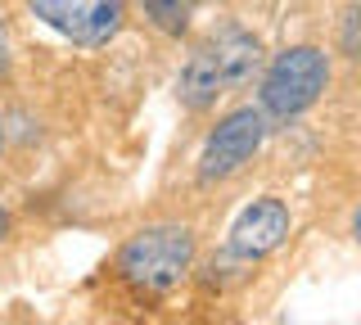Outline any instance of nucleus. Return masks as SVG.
<instances>
[{
    "label": "nucleus",
    "instance_id": "1",
    "mask_svg": "<svg viewBox=\"0 0 361 325\" xmlns=\"http://www.w3.org/2000/svg\"><path fill=\"white\" fill-rule=\"evenodd\" d=\"M195 262V235L185 226H149L131 235L118 253V271L135 294H167Z\"/></svg>",
    "mask_w": 361,
    "mask_h": 325
},
{
    "label": "nucleus",
    "instance_id": "2",
    "mask_svg": "<svg viewBox=\"0 0 361 325\" xmlns=\"http://www.w3.org/2000/svg\"><path fill=\"white\" fill-rule=\"evenodd\" d=\"M330 86V63H325V54L316 46H293L285 54H276V63L267 68L262 77V114L276 118V122H289L298 118L302 109H312L321 91Z\"/></svg>",
    "mask_w": 361,
    "mask_h": 325
},
{
    "label": "nucleus",
    "instance_id": "3",
    "mask_svg": "<svg viewBox=\"0 0 361 325\" xmlns=\"http://www.w3.org/2000/svg\"><path fill=\"white\" fill-rule=\"evenodd\" d=\"M262 140H267V114L262 109H235V114H226L217 127L208 131V140H203L199 181L212 185V181L235 176L257 149H262Z\"/></svg>",
    "mask_w": 361,
    "mask_h": 325
},
{
    "label": "nucleus",
    "instance_id": "4",
    "mask_svg": "<svg viewBox=\"0 0 361 325\" xmlns=\"http://www.w3.org/2000/svg\"><path fill=\"white\" fill-rule=\"evenodd\" d=\"M32 14L77 46H104L122 27L127 0H27Z\"/></svg>",
    "mask_w": 361,
    "mask_h": 325
},
{
    "label": "nucleus",
    "instance_id": "5",
    "mask_svg": "<svg viewBox=\"0 0 361 325\" xmlns=\"http://www.w3.org/2000/svg\"><path fill=\"white\" fill-rule=\"evenodd\" d=\"M203 46H208V54H212V68H217L226 95L244 91V86L257 77V68H262V41H257L248 27H240V23L212 27V37L203 41Z\"/></svg>",
    "mask_w": 361,
    "mask_h": 325
},
{
    "label": "nucleus",
    "instance_id": "6",
    "mask_svg": "<svg viewBox=\"0 0 361 325\" xmlns=\"http://www.w3.org/2000/svg\"><path fill=\"white\" fill-rule=\"evenodd\" d=\"M289 235V208L280 199H253L231 231V249L240 257H267L271 249H280Z\"/></svg>",
    "mask_w": 361,
    "mask_h": 325
},
{
    "label": "nucleus",
    "instance_id": "7",
    "mask_svg": "<svg viewBox=\"0 0 361 325\" xmlns=\"http://www.w3.org/2000/svg\"><path fill=\"white\" fill-rule=\"evenodd\" d=\"M217 95H226L221 91V77H217V68H212L208 46H199L195 54H190V63L180 68V77H176V99L199 114V109H212V104H217Z\"/></svg>",
    "mask_w": 361,
    "mask_h": 325
},
{
    "label": "nucleus",
    "instance_id": "8",
    "mask_svg": "<svg viewBox=\"0 0 361 325\" xmlns=\"http://www.w3.org/2000/svg\"><path fill=\"white\" fill-rule=\"evenodd\" d=\"M140 5H145V18L167 37H180L195 18V0H140Z\"/></svg>",
    "mask_w": 361,
    "mask_h": 325
},
{
    "label": "nucleus",
    "instance_id": "9",
    "mask_svg": "<svg viewBox=\"0 0 361 325\" xmlns=\"http://www.w3.org/2000/svg\"><path fill=\"white\" fill-rule=\"evenodd\" d=\"M343 54H348V59H357V9H348V14H343Z\"/></svg>",
    "mask_w": 361,
    "mask_h": 325
},
{
    "label": "nucleus",
    "instance_id": "10",
    "mask_svg": "<svg viewBox=\"0 0 361 325\" xmlns=\"http://www.w3.org/2000/svg\"><path fill=\"white\" fill-rule=\"evenodd\" d=\"M9 68V46H5V27H0V73Z\"/></svg>",
    "mask_w": 361,
    "mask_h": 325
},
{
    "label": "nucleus",
    "instance_id": "11",
    "mask_svg": "<svg viewBox=\"0 0 361 325\" xmlns=\"http://www.w3.org/2000/svg\"><path fill=\"white\" fill-rule=\"evenodd\" d=\"M5 235H9V212L0 208V240H5Z\"/></svg>",
    "mask_w": 361,
    "mask_h": 325
},
{
    "label": "nucleus",
    "instance_id": "12",
    "mask_svg": "<svg viewBox=\"0 0 361 325\" xmlns=\"http://www.w3.org/2000/svg\"><path fill=\"white\" fill-rule=\"evenodd\" d=\"M0 149H5V127H0Z\"/></svg>",
    "mask_w": 361,
    "mask_h": 325
}]
</instances>
